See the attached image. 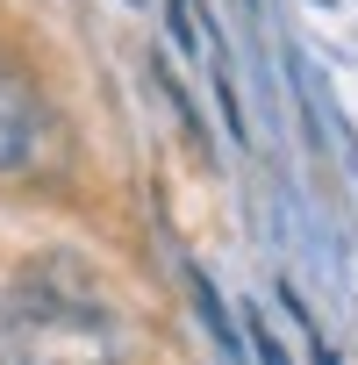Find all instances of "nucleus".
Returning a JSON list of instances; mask_svg holds the SVG:
<instances>
[{
	"mask_svg": "<svg viewBox=\"0 0 358 365\" xmlns=\"http://www.w3.org/2000/svg\"><path fill=\"white\" fill-rule=\"evenodd\" d=\"M0 365H129V351L93 279L65 258H44L0 301Z\"/></svg>",
	"mask_w": 358,
	"mask_h": 365,
	"instance_id": "obj_1",
	"label": "nucleus"
},
{
	"mask_svg": "<svg viewBox=\"0 0 358 365\" xmlns=\"http://www.w3.org/2000/svg\"><path fill=\"white\" fill-rule=\"evenodd\" d=\"M44 129H51V115H44V93L15 72V65H0V179H22L29 165H36V150H44Z\"/></svg>",
	"mask_w": 358,
	"mask_h": 365,
	"instance_id": "obj_2",
	"label": "nucleus"
},
{
	"mask_svg": "<svg viewBox=\"0 0 358 365\" xmlns=\"http://www.w3.org/2000/svg\"><path fill=\"white\" fill-rule=\"evenodd\" d=\"M251 344H258V365H287V358H280V344L265 336V322H258V315H251Z\"/></svg>",
	"mask_w": 358,
	"mask_h": 365,
	"instance_id": "obj_3",
	"label": "nucleus"
}]
</instances>
